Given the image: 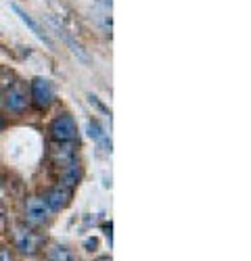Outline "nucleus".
I'll return each instance as SVG.
<instances>
[{
	"mask_svg": "<svg viewBox=\"0 0 251 261\" xmlns=\"http://www.w3.org/2000/svg\"><path fill=\"white\" fill-rule=\"evenodd\" d=\"M30 102L36 109H48L55 102V90L46 77H36L30 86Z\"/></svg>",
	"mask_w": 251,
	"mask_h": 261,
	"instance_id": "nucleus-5",
	"label": "nucleus"
},
{
	"mask_svg": "<svg viewBox=\"0 0 251 261\" xmlns=\"http://www.w3.org/2000/svg\"><path fill=\"white\" fill-rule=\"evenodd\" d=\"M51 209L44 203V199L40 197H32L26 201V222L30 228H40V226H46L51 220Z\"/></svg>",
	"mask_w": 251,
	"mask_h": 261,
	"instance_id": "nucleus-4",
	"label": "nucleus"
},
{
	"mask_svg": "<svg viewBox=\"0 0 251 261\" xmlns=\"http://www.w3.org/2000/svg\"><path fill=\"white\" fill-rule=\"evenodd\" d=\"M7 226V215H5V207L0 205V230H3Z\"/></svg>",
	"mask_w": 251,
	"mask_h": 261,
	"instance_id": "nucleus-11",
	"label": "nucleus"
},
{
	"mask_svg": "<svg viewBox=\"0 0 251 261\" xmlns=\"http://www.w3.org/2000/svg\"><path fill=\"white\" fill-rule=\"evenodd\" d=\"M51 161L59 169V173L63 169H67V167L80 163L76 144L73 142H53L51 144Z\"/></svg>",
	"mask_w": 251,
	"mask_h": 261,
	"instance_id": "nucleus-3",
	"label": "nucleus"
},
{
	"mask_svg": "<svg viewBox=\"0 0 251 261\" xmlns=\"http://www.w3.org/2000/svg\"><path fill=\"white\" fill-rule=\"evenodd\" d=\"M0 261H13V257L7 249H0Z\"/></svg>",
	"mask_w": 251,
	"mask_h": 261,
	"instance_id": "nucleus-12",
	"label": "nucleus"
},
{
	"mask_svg": "<svg viewBox=\"0 0 251 261\" xmlns=\"http://www.w3.org/2000/svg\"><path fill=\"white\" fill-rule=\"evenodd\" d=\"M88 134H90V138H92V140H96V142L105 144V150H111V140L107 138V134H105V129L101 127V123H98L96 119H90V121H88Z\"/></svg>",
	"mask_w": 251,
	"mask_h": 261,
	"instance_id": "nucleus-10",
	"label": "nucleus"
},
{
	"mask_svg": "<svg viewBox=\"0 0 251 261\" xmlns=\"http://www.w3.org/2000/svg\"><path fill=\"white\" fill-rule=\"evenodd\" d=\"M51 138L53 142H76L78 140V123L69 113H61L51 123Z\"/></svg>",
	"mask_w": 251,
	"mask_h": 261,
	"instance_id": "nucleus-2",
	"label": "nucleus"
},
{
	"mask_svg": "<svg viewBox=\"0 0 251 261\" xmlns=\"http://www.w3.org/2000/svg\"><path fill=\"white\" fill-rule=\"evenodd\" d=\"M13 238H15V247L23 255H34L42 247V236L30 228H15Z\"/></svg>",
	"mask_w": 251,
	"mask_h": 261,
	"instance_id": "nucleus-6",
	"label": "nucleus"
},
{
	"mask_svg": "<svg viewBox=\"0 0 251 261\" xmlns=\"http://www.w3.org/2000/svg\"><path fill=\"white\" fill-rule=\"evenodd\" d=\"M3 105L11 113H23L30 105V90L23 82H13L3 94Z\"/></svg>",
	"mask_w": 251,
	"mask_h": 261,
	"instance_id": "nucleus-1",
	"label": "nucleus"
},
{
	"mask_svg": "<svg viewBox=\"0 0 251 261\" xmlns=\"http://www.w3.org/2000/svg\"><path fill=\"white\" fill-rule=\"evenodd\" d=\"M46 261H78V257L65 245H53L46 249Z\"/></svg>",
	"mask_w": 251,
	"mask_h": 261,
	"instance_id": "nucleus-9",
	"label": "nucleus"
},
{
	"mask_svg": "<svg viewBox=\"0 0 251 261\" xmlns=\"http://www.w3.org/2000/svg\"><path fill=\"white\" fill-rule=\"evenodd\" d=\"M96 261H111V257H101V259H96Z\"/></svg>",
	"mask_w": 251,
	"mask_h": 261,
	"instance_id": "nucleus-13",
	"label": "nucleus"
},
{
	"mask_svg": "<svg viewBox=\"0 0 251 261\" xmlns=\"http://www.w3.org/2000/svg\"><path fill=\"white\" fill-rule=\"evenodd\" d=\"M11 9H13V11L17 13V17H19V19L23 21V23H26V25H28V28L34 32V36H36V38H40V40L44 42V44H46L48 48H55V44H53V40L48 38V34H46L44 30H42L40 25H38V21H36V19H34V17H32V15H30L26 9H21V7H19V5H15V3L11 5Z\"/></svg>",
	"mask_w": 251,
	"mask_h": 261,
	"instance_id": "nucleus-8",
	"label": "nucleus"
},
{
	"mask_svg": "<svg viewBox=\"0 0 251 261\" xmlns=\"http://www.w3.org/2000/svg\"><path fill=\"white\" fill-rule=\"evenodd\" d=\"M71 194H73V188L65 186V184H55L46 194H44V203L48 205L51 211H63L69 203H71Z\"/></svg>",
	"mask_w": 251,
	"mask_h": 261,
	"instance_id": "nucleus-7",
	"label": "nucleus"
}]
</instances>
